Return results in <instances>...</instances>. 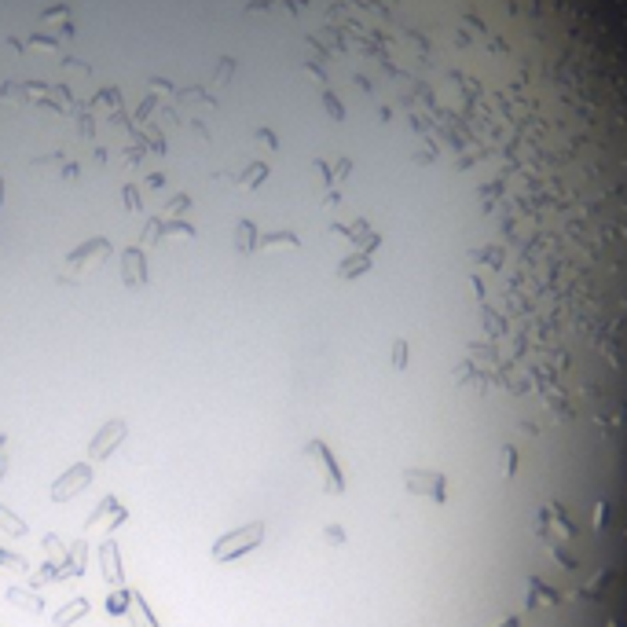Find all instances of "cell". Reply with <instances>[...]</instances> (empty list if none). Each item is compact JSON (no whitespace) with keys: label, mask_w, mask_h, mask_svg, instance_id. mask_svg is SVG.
I'll return each mask as SVG.
<instances>
[{"label":"cell","mask_w":627,"mask_h":627,"mask_svg":"<svg viewBox=\"0 0 627 627\" xmlns=\"http://www.w3.org/2000/svg\"><path fill=\"white\" fill-rule=\"evenodd\" d=\"M261 539H265V521H250V525L235 528V532L221 536L217 543H213V561H235V557H243V554H250L253 547H261Z\"/></svg>","instance_id":"obj_1"},{"label":"cell","mask_w":627,"mask_h":627,"mask_svg":"<svg viewBox=\"0 0 627 627\" xmlns=\"http://www.w3.org/2000/svg\"><path fill=\"white\" fill-rule=\"evenodd\" d=\"M106 253H111V243H106V239H92V243L77 246V250L67 257V272H62V279H67V283H74L77 275L99 268V265L106 261Z\"/></svg>","instance_id":"obj_2"},{"label":"cell","mask_w":627,"mask_h":627,"mask_svg":"<svg viewBox=\"0 0 627 627\" xmlns=\"http://www.w3.org/2000/svg\"><path fill=\"white\" fill-rule=\"evenodd\" d=\"M89 481H92V470L84 466V462H77V466H70V470L52 484V499H55V503H67V499H74L81 488H89Z\"/></svg>","instance_id":"obj_3"},{"label":"cell","mask_w":627,"mask_h":627,"mask_svg":"<svg viewBox=\"0 0 627 627\" xmlns=\"http://www.w3.org/2000/svg\"><path fill=\"white\" fill-rule=\"evenodd\" d=\"M309 455L319 459L323 473H327V488H331L334 495H341V492H345V477H341V470H338V462H334V455H331V448L323 444V440H312V444H309Z\"/></svg>","instance_id":"obj_4"},{"label":"cell","mask_w":627,"mask_h":627,"mask_svg":"<svg viewBox=\"0 0 627 627\" xmlns=\"http://www.w3.org/2000/svg\"><path fill=\"white\" fill-rule=\"evenodd\" d=\"M121 440H125V422H121V418H118V422H106L99 433H96V440H92V448H89V455H92V459H106Z\"/></svg>","instance_id":"obj_5"},{"label":"cell","mask_w":627,"mask_h":627,"mask_svg":"<svg viewBox=\"0 0 627 627\" xmlns=\"http://www.w3.org/2000/svg\"><path fill=\"white\" fill-rule=\"evenodd\" d=\"M99 561H103V579L106 583H114V587H121V557H118V547L106 539V543L99 547Z\"/></svg>","instance_id":"obj_6"},{"label":"cell","mask_w":627,"mask_h":627,"mask_svg":"<svg viewBox=\"0 0 627 627\" xmlns=\"http://www.w3.org/2000/svg\"><path fill=\"white\" fill-rule=\"evenodd\" d=\"M121 268H125V283L128 287H143L147 283V265H143V253L140 250H125Z\"/></svg>","instance_id":"obj_7"},{"label":"cell","mask_w":627,"mask_h":627,"mask_svg":"<svg viewBox=\"0 0 627 627\" xmlns=\"http://www.w3.org/2000/svg\"><path fill=\"white\" fill-rule=\"evenodd\" d=\"M125 616L133 620V627H162V623L155 620V613L147 609L143 594H136V591H133V601H128V613H125Z\"/></svg>","instance_id":"obj_8"},{"label":"cell","mask_w":627,"mask_h":627,"mask_svg":"<svg viewBox=\"0 0 627 627\" xmlns=\"http://www.w3.org/2000/svg\"><path fill=\"white\" fill-rule=\"evenodd\" d=\"M81 616H89V598H74V601H67L62 609L55 613V623L59 627H67V623H74V620H81Z\"/></svg>","instance_id":"obj_9"},{"label":"cell","mask_w":627,"mask_h":627,"mask_svg":"<svg viewBox=\"0 0 627 627\" xmlns=\"http://www.w3.org/2000/svg\"><path fill=\"white\" fill-rule=\"evenodd\" d=\"M8 601L18 605V609H26V613H40V609H45L40 594H30V591H23V587H11V591H8Z\"/></svg>","instance_id":"obj_10"},{"label":"cell","mask_w":627,"mask_h":627,"mask_svg":"<svg viewBox=\"0 0 627 627\" xmlns=\"http://www.w3.org/2000/svg\"><path fill=\"white\" fill-rule=\"evenodd\" d=\"M128 601H133V591H128V587L111 591V598H106V613H111V616H125L128 613Z\"/></svg>","instance_id":"obj_11"},{"label":"cell","mask_w":627,"mask_h":627,"mask_svg":"<svg viewBox=\"0 0 627 627\" xmlns=\"http://www.w3.org/2000/svg\"><path fill=\"white\" fill-rule=\"evenodd\" d=\"M0 528H4L8 536H26V521H18L8 506H0Z\"/></svg>","instance_id":"obj_12"},{"label":"cell","mask_w":627,"mask_h":627,"mask_svg":"<svg viewBox=\"0 0 627 627\" xmlns=\"http://www.w3.org/2000/svg\"><path fill=\"white\" fill-rule=\"evenodd\" d=\"M235 239H239V253H253V243H257V228H253L250 221H243V224H239V235H235Z\"/></svg>","instance_id":"obj_13"},{"label":"cell","mask_w":627,"mask_h":627,"mask_svg":"<svg viewBox=\"0 0 627 627\" xmlns=\"http://www.w3.org/2000/svg\"><path fill=\"white\" fill-rule=\"evenodd\" d=\"M45 547H48V554H52V565L59 569L62 561H67V550H62V543H59L55 536H48V539H45Z\"/></svg>","instance_id":"obj_14"},{"label":"cell","mask_w":627,"mask_h":627,"mask_svg":"<svg viewBox=\"0 0 627 627\" xmlns=\"http://www.w3.org/2000/svg\"><path fill=\"white\" fill-rule=\"evenodd\" d=\"M0 565H23V561H18L15 554H8V550H0Z\"/></svg>","instance_id":"obj_15"},{"label":"cell","mask_w":627,"mask_h":627,"mask_svg":"<svg viewBox=\"0 0 627 627\" xmlns=\"http://www.w3.org/2000/svg\"><path fill=\"white\" fill-rule=\"evenodd\" d=\"M0 206H4V180H0Z\"/></svg>","instance_id":"obj_16"},{"label":"cell","mask_w":627,"mask_h":627,"mask_svg":"<svg viewBox=\"0 0 627 627\" xmlns=\"http://www.w3.org/2000/svg\"><path fill=\"white\" fill-rule=\"evenodd\" d=\"M4 466H8V462H4V455H0V477H4Z\"/></svg>","instance_id":"obj_17"}]
</instances>
